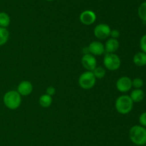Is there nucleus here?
Listing matches in <instances>:
<instances>
[{
    "label": "nucleus",
    "instance_id": "obj_1",
    "mask_svg": "<svg viewBox=\"0 0 146 146\" xmlns=\"http://www.w3.org/2000/svg\"><path fill=\"white\" fill-rule=\"evenodd\" d=\"M129 137L136 145L146 144V128L142 125H134L130 129Z\"/></svg>",
    "mask_w": 146,
    "mask_h": 146
},
{
    "label": "nucleus",
    "instance_id": "obj_2",
    "mask_svg": "<svg viewBox=\"0 0 146 146\" xmlns=\"http://www.w3.org/2000/svg\"><path fill=\"white\" fill-rule=\"evenodd\" d=\"M133 102L129 95L123 94L116 99L115 103L117 112L121 115H127L131 112L133 107Z\"/></svg>",
    "mask_w": 146,
    "mask_h": 146
},
{
    "label": "nucleus",
    "instance_id": "obj_3",
    "mask_svg": "<svg viewBox=\"0 0 146 146\" xmlns=\"http://www.w3.org/2000/svg\"><path fill=\"white\" fill-rule=\"evenodd\" d=\"M4 104L10 110H16L21 103V97L16 90H10L7 92L3 97Z\"/></svg>",
    "mask_w": 146,
    "mask_h": 146
},
{
    "label": "nucleus",
    "instance_id": "obj_4",
    "mask_svg": "<svg viewBox=\"0 0 146 146\" xmlns=\"http://www.w3.org/2000/svg\"><path fill=\"white\" fill-rule=\"evenodd\" d=\"M96 78L92 71H86L83 72L78 78V84L84 90H89L94 87Z\"/></svg>",
    "mask_w": 146,
    "mask_h": 146
},
{
    "label": "nucleus",
    "instance_id": "obj_5",
    "mask_svg": "<svg viewBox=\"0 0 146 146\" xmlns=\"http://www.w3.org/2000/svg\"><path fill=\"white\" fill-rule=\"evenodd\" d=\"M104 64L107 70L110 71H115L121 67V59L115 53H106L104 56Z\"/></svg>",
    "mask_w": 146,
    "mask_h": 146
},
{
    "label": "nucleus",
    "instance_id": "obj_6",
    "mask_svg": "<svg viewBox=\"0 0 146 146\" xmlns=\"http://www.w3.org/2000/svg\"><path fill=\"white\" fill-rule=\"evenodd\" d=\"M111 27L106 24H99L96 26L94 28V35L98 40H105L110 36L111 34Z\"/></svg>",
    "mask_w": 146,
    "mask_h": 146
},
{
    "label": "nucleus",
    "instance_id": "obj_7",
    "mask_svg": "<svg viewBox=\"0 0 146 146\" xmlns=\"http://www.w3.org/2000/svg\"><path fill=\"white\" fill-rule=\"evenodd\" d=\"M81 64L87 71H93L97 66V60L95 56L87 53L84 54L81 58Z\"/></svg>",
    "mask_w": 146,
    "mask_h": 146
},
{
    "label": "nucleus",
    "instance_id": "obj_8",
    "mask_svg": "<svg viewBox=\"0 0 146 146\" xmlns=\"http://www.w3.org/2000/svg\"><path fill=\"white\" fill-rule=\"evenodd\" d=\"M115 86L121 92H127L132 88V80L126 76L121 77L116 81Z\"/></svg>",
    "mask_w": 146,
    "mask_h": 146
},
{
    "label": "nucleus",
    "instance_id": "obj_9",
    "mask_svg": "<svg viewBox=\"0 0 146 146\" xmlns=\"http://www.w3.org/2000/svg\"><path fill=\"white\" fill-rule=\"evenodd\" d=\"M80 21L85 25L93 24L96 20V14L92 10H85L80 14Z\"/></svg>",
    "mask_w": 146,
    "mask_h": 146
},
{
    "label": "nucleus",
    "instance_id": "obj_10",
    "mask_svg": "<svg viewBox=\"0 0 146 146\" xmlns=\"http://www.w3.org/2000/svg\"><path fill=\"white\" fill-rule=\"evenodd\" d=\"M88 53L94 56L102 55L105 52L104 44L101 42L94 41L89 44L88 47Z\"/></svg>",
    "mask_w": 146,
    "mask_h": 146
},
{
    "label": "nucleus",
    "instance_id": "obj_11",
    "mask_svg": "<svg viewBox=\"0 0 146 146\" xmlns=\"http://www.w3.org/2000/svg\"><path fill=\"white\" fill-rule=\"evenodd\" d=\"M33 85L29 81L21 82L17 87V92L21 96H28L32 92Z\"/></svg>",
    "mask_w": 146,
    "mask_h": 146
},
{
    "label": "nucleus",
    "instance_id": "obj_12",
    "mask_svg": "<svg viewBox=\"0 0 146 146\" xmlns=\"http://www.w3.org/2000/svg\"><path fill=\"white\" fill-rule=\"evenodd\" d=\"M120 46V43L117 39L110 38L106 42L104 47L105 52L107 53H115L118 50Z\"/></svg>",
    "mask_w": 146,
    "mask_h": 146
},
{
    "label": "nucleus",
    "instance_id": "obj_13",
    "mask_svg": "<svg viewBox=\"0 0 146 146\" xmlns=\"http://www.w3.org/2000/svg\"><path fill=\"white\" fill-rule=\"evenodd\" d=\"M134 64L138 67H143L146 65V53L139 52L134 55L133 59Z\"/></svg>",
    "mask_w": 146,
    "mask_h": 146
},
{
    "label": "nucleus",
    "instance_id": "obj_14",
    "mask_svg": "<svg viewBox=\"0 0 146 146\" xmlns=\"http://www.w3.org/2000/svg\"><path fill=\"white\" fill-rule=\"evenodd\" d=\"M129 96L133 102H141L145 97V93L141 89H134Z\"/></svg>",
    "mask_w": 146,
    "mask_h": 146
},
{
    "label": "nucleus",
    "instance_id": "obj_15",
    "mask_svg": "<svg viewBox=\"0 0 146 146\" xmlns=\"http://www.w3.org/2000/svg\"><path fill=\"white\" fill-rule=\"evenodd\" d=\"M52 97L51 96L48 95L47 94H42L41 97L38 99V103H39L40 105L42 107H44V108H46V107H48L49 106H51V104H52Z\"/></svg>",
    "mask_w": 146,
    "mask_h": 146
},
{
    "label": "nucleus",
    "instance_id": "obj_16",
    "mask_svg": "<svg viewBox=\"0 0 146 146\" xmlns=\"http://www.w3.org/2000/svg\"><path fill=\"white\" fill-rule=\"evenodd\" d=\"M9 38V31L7 28L0 27V47L4 45Z\"/></svg>",
    "mask_w": 146,
    "mask_h": 146
},
{
    "label": "nucleus",
    "instance_id": "obj_17",
    "mask_svg": "<svg viewBox=\"0 0 146 146\" xmlns=\"http://www.w3.org/2000/svg\"><path fill=\"white\" fill-rule=\"evenodd\" d=\"M10 17L6 12H0V27L7 28L10 24Z\"/></svg>",
    "mask_w": 146,
    "mask_h": 146
},
{
    "label": "nucleus",
    "instance_id": "obj_18",
    "mask_svg": "<svg viewBox=\"0 0 146 146\" xmlns=\"http://www.w3.org/2000/svg\"><path fill=\"white\" fill-rule=\"evenodd\" d=\"M138 14L142 21H146V1L141 3L138 9Z\"/></svg>",
    "mask_w": 146,
    "mask_h": 146
},
{
    "label": "nucleus",
    "instance_id": "obj_19",
    "mask_svg": "<svg viewBox=\"0 0 146 146\" xmlns=\"http://www.w3.org/2000/svg\"><path fill=\"white\" fill-rule=\"evenodd\" d=\"M92 72L96 79H103L106 73V69L103 67H96Z\"/></svg>",
    "mask_w": 146,
    "mask_h": 146
},
{
    "label": "nucleus",
    "instance_id": "obj_20",
    "mask_svg": "<svg viewBox=\"0 0 146 146\" xmlns=\"http://www.w3.org/2000/svg\"><path fill=\"white\" fill-rule=\"evenodd\" d=\"M144 82L140 77H136L132 80V87L135 89H141L143 86Z\"/></svg>",
    "mask_w": 146,
    "mask_h": 146
},
{
    "label": "nucleus",
    "instance_id": "obj_21",
    "mask_svg": "<svg viewBox=\"0 0 146 146\" xmlns=\"http://www.w3.org/2000/svg\"><path fill=\"white\" fill-rule=\"evenodd\" d=\"M140 47L142 52L146 53V34H144L140 40Z\"/></svg>",
    "mask_w": 146,
    "mask_h": 146
},
{
    "label": "nucleus",
    "instance_id": "obj_22",
    "mask_svg": "<svg viewBox=\"0 0 146 146\" xmlns=\"http://www.w3.org/2000/svg\"><path fill=\"white\" fill-rule=\"evenodd\" d=\"M139 123L141 125L146 127V112H144L140 115L139 117Z\"/></svg>",
    "mask_w": 146,
    "mask_h": 146
},
{
    "label": "nucleus",
    "instance_id": "obj_23",
    "mask_svg": "<svg viewBox=\"0 0 146 146\" xmlns=\"http://www.w3.org/2000/svg\"><path fill=\"white\" fill-rule=\"evenodd\" d=\"M46 92L47 94H48V95L50 96H53L54 94H55L56 89L55 87H53V86H49V87H48L46 88Z\"/></svg>",
    "mask_w": 146,
    "mask_h": 146
},
{
    "label": "nucleus",
    "instance_id": "obj_24",
    "mask_svg": "<svg viewBox=\"0 0 146 146\" xmlns=\"http://www.w3.org/2000/svg\"><path fill=\"white\" fill-rule=\"evenodd\" d=\"M110 36L111 37V38L117 39L120 36V31L118 29H113L111 31V34Z\"/></svg>",
    "mask_w": 146,
    "mask_h": 146
},
{
    "label": "nucleus",
    "instance_id": "obj_25",
    "mask_svg": "<svg viewBox=\"0 0 146 146\" xmlns=\"http://www.w3.org/2000/svg\"><path fill=\"white\" fill-rule=\"evenodd\" d=\"M45 1H54V0H45Z\"/></svg>",
    "mask_w": 146,
    "mask_h": 146
}]
</instances>
